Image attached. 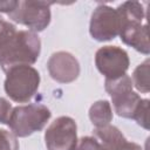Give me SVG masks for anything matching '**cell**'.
Returning a JSON list of instances; mask_svg holds the SVG:
<instances>
[{
    "mask_svg": "<svg viewBox=\"0 0 150 150\" xmlns=\"http://www.w3.org/2000/svg\"><path fill=\"white\" fill-rule=\"evenodd\" d=\"M52 116L50 110L42 104L19 105L12 109L7 125L18 137H27L40 131Z\"/></svg>",
    "mask_w": 150,
    "mask_h": 150,
    "instance_id": "cell-3",
    "label": "cell"
},
{
    "mask_svg": "<svg viewBox=\"0 0 150 150\" xmlns=\"http://www.w3.org/2000/svg\"><path fill=\"white\" fill-rule=\"evenodd\" d=\"M149 66H150V61L149 59H146L143 63H141L139 66H137V68L134 70L132 74V86H135V88L141 91V93H149L150 89V84H149Z\"/></svg>",
    "mask_w": 150,
    "mask_h": 150,
    "instance_id": "cell-13",
    "label": "cell"
},
{
    "mask_svg": "<svg viewBox=\"0 0 150 150\" xmlns=\"http://www.w3.org/2000/svg\"><path fill=\"white\" fill-rule=\"evenodd\" d=\"M121 40L135 48L137 52L148 55L150 53L149 45V35H148V26L142 25V22H127L122 27L120 32Z\"/></svg>",
    "mask_w": 150,
    "mask_h": 150,
    "instance_id": "cell-9",
    "label": "cell"
},
{
    "mask_svg": "<svg viewBox=\"0 0 150 150\" xmlns=\"http://www.w3.org/2000/svg\"><path fill=\"white\" fill-rule=\"evenodd\" d=\"M18 1H0V12L9 14L16 7Z\"/></svg>",
    "mask_w": 150,
    "mask_h": 150,
    "instance_id": "cell-20",
    "label": "cell"
},
{
    "mask_svg": "<svg viewBox=\"0 0 150 150\" xmlns=\"http://www.w3.org/2000/svg\"><path fill=\"white\" fill-rule=\"evenodd\" d=\"M95 64L105 80H111L124 75L130 61L124 49L117 46H103L96 52Z\"/></svg>",
    "mask_w": 150,
    "mask_h": 150,
    "instance_id": "cell-7",
    "label": "cell"
},
{
    "mask_svg": "<svg viewBox=\"0 0 150 150\" xmlns=\"http://www.w3.org/2000/svg\"><path fill=\"white\" fill-rule=\"evenodd\" d=\"M76 123L69 116H60L47 128L45 142L48 150H74L77 143Z\"/></svg>",
    "mask_w": 150,
    "mask_h": 150,
    "instance_id": "cell-6",
    "label": "cell"
},
{
    "mask_svg": "<svg viewBox=\"0 0 150 150\" xmlns=\"http://www.w3.org/2000/svg\"><path fill=\"white\" fill-rule=\"evenodd\" d=\"M104 87H105V91L110 96H114V95H117V94H121L128 90H132V81L129 75L124 74L116 79L105 80Z\"/></svg>",
    "mask_w": 150,
    "mask_h": 150,
    "instance_id": "cell-14",
    "label": "cell"
},
{
    "mask_svg": "<svg viewBox=\"0 0 150 150\" xmlns=\"http://www.w3.org/2000/svg\"><path fill=\"white\" fill-rule=\"evenodd\" d=\"M50 5L47 1H18L8 18L28 27L30 32H42L50 22Z\"/></svg>",
    "mask_w": 150,
    "mask_h": 150,
    "instance_id": "cell-4",
    "label": "cell"
},
{
    "mask_svg": "<svg viewBox=\"0 0 150 150\" xmlns=\"http://www.w3.org/2000/svg\"><path fill=\"white\" fill-rule=\"evenodd\" d=\"M74 150H103V149L100 142L95 137L86 136L82 137L80 141H77Z\"/></svg>",
    "mask_w": 150,
    "mask_h": 150,
    "instance_id": "cell-17",
    "label": "cell"
},
{
    "mask_svg": "<svg viewBox=\"0 0 150 150\" xmlns=\"http://www.w3.org/2000/svg\"><path fill=\"white\" fill-rule=\"evenodd\" d=\"M12 109L13 108H12L11 103L6 98L0 97V123L7 124L11 112H12Z\"/></svg>",
    "mask_w": 150,
    "mask_h": 150,
    "instance_id": "cell-18",
    "label": "cell"
},
{
    "mask_svg": "<svg viewBox=\"0 0 150 150\" xmlns=\"http://www.w3.org/2000/svg\"><path fill=\"white\" fill-rule=\"evenodd\" d=\"M41 41L36 33L16 30V27L0 18V67L6 73L16 66H30L36 62Z\"/></svg>",
    "mask_w": 150,
    "mask_h": 150,
    "instance_id": "cell-1",
    "label": "cell"
},
{
    "mask_svg": "<svg viewBox=\"0 0 150 150\" xmlns=\"http://www.w3.org/2000/svg\"><path fill=\"white\" fill-rule=\"evenodd\" d=\"M103 150H143V148L141 145L134 143V142H128L127 139H124V141L118 142L115 145L107 148V149H103Z\"/></svg>",
    "mask_w": 150,
    "mask_h": 150,
    "instance_id": "cell-19",
    "label": "cell"
},
{
    "mask_svg": "<svg viewBox=\"0 0 150 150\" xmlns=\"http://www.w3.org/2000/svg\"><path fill=\"white\" fill-rule=\"evenodd\" d=\"M111 101L115 112L118 116L124 118H132L142 98L137 93L132 90H128L111 96Z\"/></svg>",
    "mask_w": 150,
    "mask_h": 150,
    "instance_id": "cell-10",
    "label": "cell"
},
{
    "mask_svg": "<svg viewBox=\"0 0 150 150\" xmlns=\"http://www.w3.org/2000/svg\"><path fill=\"white\" fill-rule=\"evenodd\" d=\"M122 27L123 21L118 11L107 5H100L91 14L89 33L96 41L103 42L112 40L120 35Z\"/></svg>",
    "mask_w": 150,
    "mask_h": 150,
    "instance_id": "cell-5",
    "label": "cell"
},
{
    "mask_svg": "<svg viewBox=\"0 0 150 150\" xmlns=\"http://www.w3.org/2000/svg\"><path fill=\"white\" fill-rule=\"evenodd\" d=\"M5 91L7 96L18 103L28 102L38 91L40 74L32 66H16L6 71Z\"/></svg>",
    "mask_w": 150,
    "mask_h": 150,
    "instance_id": "cell-2",
    "label": "cell"
},
{
    "mask_svg": "<svg viewBox=\"0 0 150 150\" xmlns=\"http://www.w3.org/2000/svg\"><path fill=\"white\" fill-rule=\"evenodd\" d=\"M93 132H94L95 137L100 139V144L102 145L103 149L110 148V146L115 145L116 143L127 139L124 137V135L120 131V129L111 124H108V125H104L101 128H95Z\"/></svg>",
    "mask_w": 150,
    "mask_h": 150,
    "instance_id": "cell-12",
    "label": "cell"
},
{
    "mask_svg": "<svg viewBox=\"0 0 150 150\" xmlns=\"http://www.w3.org/2000/svg\"><path fill=\"white\" fill-rule=\"evenodd\" d=\"M148 108H149V100L148 98H142L135 115L134 120L137 122L138 125H141L144 129H149V122H148Z\"/></svg>",
    "mask_w": 150,
    "mask_h": 150,
    "instance_id": "cell-16",
    "label": "cell"
},
{
    "mask_svg": "<svg viewBox=\"0 0 150 150\" xmlns=\"http://www.w3.org/2000/svg\"><path fill=\"white\" fill-rule=\"evenodd\" d=\"M89 118L95 128H101L110 124L112 120V109L108 101L100 100L89 109Z\"/></svg>",
    "mask_w": 150,
    "mask_h": 150,
    "instance_id": "cell-11",
    "label": "cell"
},
{
    "mask_svg": "<svg viewBox=\"0 0 150 150\" xmlns=\"http://www.w3.org/2000/svg\"><path fill=\"white\" fill-rule=\"evenodd\" d=\"M0 150H19V142L13 132L0 129Z\"/></svg>",
    "mask_w": 150,
    "mask_h": 150,
    "instance_id": "cell-15",
    "label": "cell"
},
{
    "mask_svg": "<svg viewBox=\"0 0 150 150\" xmlns=\"http://www.w3.org/2000/svg\"><path fill=\"white\" fill-rule=\"evenodd\" d=\"M47 68L50 77L60 83L73 82L80 75L79 61L68 52L54 53L47 62Z\"/></svg>",
    "mask_w": 150,
    "mask_h": 150,
    "instance_id": "cell-8",
    "label": "cell"
}]
</instances>
